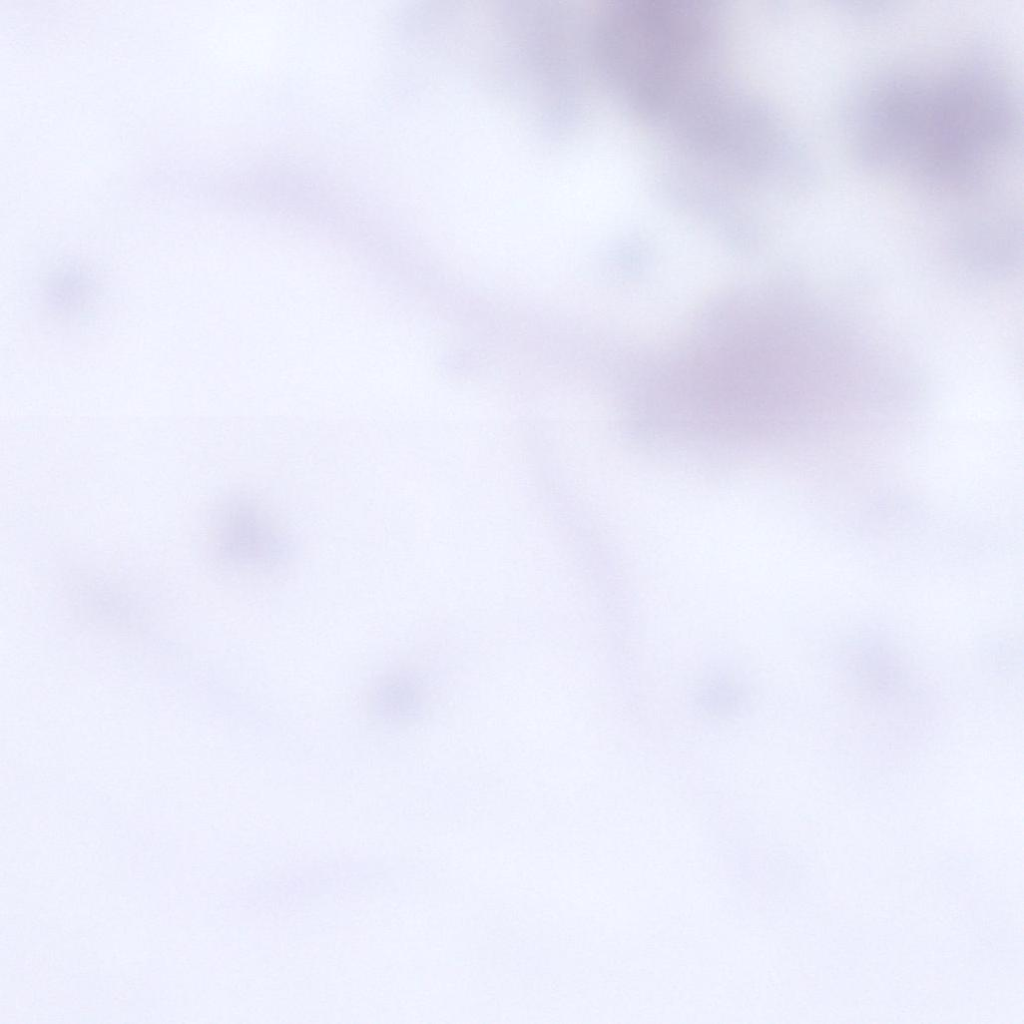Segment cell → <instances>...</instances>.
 <instances>
[{"mask_svg": "<svg viewBox=\"0 0 1024 1024\" xmlns=\"http://www.w3.org/2000/svg\"><path fill=\"white\" fill-rule=\"evenodd\" d=\"M221 538L229 560L248 572L276 566L287 551L284 535L275 521L249 498L234 502L225 512Z\"/></svg>", "mask_w": 1024, "mask_h": 1024, "instance_id": "cell-2", "label": "cell"}, {"mask_svg": "<svg viewBox=\"0 0 1024 1024\" xmlns=\"http://www.w3.org/2000/svg\"><path fill=\"white\" fill-rule=\"evenodd\" d=\"M596 64L630 102L662 109L695 83L711 53L705 9L689 0H623L592 28Z\"/></svg>", "mask_w": 1024, "mask_h": 1024, "instance_id": "cell-1", "label": "cell"}]
</instances>
